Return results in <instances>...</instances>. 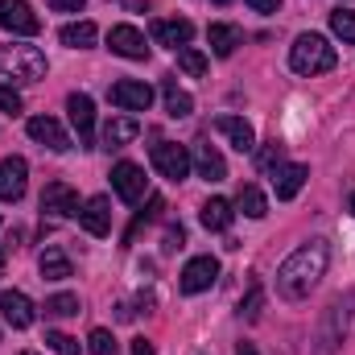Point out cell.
Returning <instances> with one entry per match:
<instances>
[{"instance_id":"9c48e42d","label":"cell","mask_w":355,"mask_h":355,"mask_svg":"<svg viewBox=\"0 0 355 355\" xmlns=\"http://www.w3.org/2000/svg\"><path fill=\"white\" fill-rule=\"evenodd\" d=\"M107 50L120 54V58H132V62H145V58H149L145 33H141L137 25H112V29H107Z\"/></svg>"},{"instance_id":"6da1fadb","label":"cell","mask_w":355,"mask_h":355,"mask_svg":"<svg viewBox=\"0 0 355 355\" xmlns=\"http://www.w3.org/2000/svg\"><path fill=\"white\" fill-rule=\"evenodd\" d=\"M327 265H331V244L327 240H310L302 248H293L281 268H277V293L285 302H302L310 297V289L327 277Z\"/></svg>"},{"instance_id":"9a60e30c","label":"cell","mask_w":355,"mask_h":355,"mask_svg":"<svg viewBox=\"0 0 355 355\" xmlns=\"http://www.w3.org/2000/svg\"><path fill=\"white\" fill-rule=\"evenodd\" d=\"M42 211L54 215V219H71V215H79V194L67 182H50L42 190Z\"/></svg>"},{"instance_id":"7a4b0ae2","label":"cell","mask_w":355,"mask_h":355,"mask_svg":"<svg viewBox=\"0 0 355 355\" xmlns=\"http://www.w3.org/2000/svg\"><path fill=\"white\" fill-rule=\"evenodd\" d=\"M335 62H339V54L322 33H302L289 46V67L297 75H327V71H335Z\"/></svg>"},{"instance_id":"ac0fdd59","label":"cell","mask_w":355,"mask_h":355,"mask_svg":"<svg viewBox=\"0 0 355 355\" xmlns=\"http://www.w3.org/2000/svg\"><path fill=\"white\" fill-rule=\"evenodd\" d=\"M0 314H4V322H8L12 331H25V327H33V302H29L21 289H8V293H0Z\"/></svg>"},{"instance_id":"ee69618b","label":"cell","mask_w":355,"mask_h":355,"mask_svg":"<svg viewBox=\"0 0 355 355\" xmlns=\"http://www.w3.org/2000/svg\"><path fill=\"white\" fill-rule=\"evenodd\" d=\"M21 355H37V352H21Z\"/></svg>"},{"instance_id":"8992f818","label":"cell","mask_w":355,"mask_h":355,"mask_svg":"<svg viewBox=\"0 0 355 355\" xmlns=\"http://www.w3.org/2000/svg\"><path fill=\"white\" fill-rule=\"evenodd\" d=\"M0 29L21 33V37H33L42 29V17L29 8V0H0Z\"/></svg>"},{"instance_id":"8fae6325","label":"cell","mask_w":355,"mask_h":355,"mask_svg":"<svg viewBox=\"0 0 355 355\" xmlns=\"http://www.w3.org/2000/svg\"><path fill=\"white\" fill-rule=\"evenodd\" d=\"M67 112H71V124L79 132V145L91 149L95 145V103H91V95H83V91L67 95Z\"/></svg>"},{"instance_id":"e0dca14e","label":"cell","mask_w":355,"mask_h":355,"mask_svg":"<svg viewBox=\"0 0 355 355\" xmlns=\"http://www.w3.org/2000/svg\"><path fill=\"white\" fill-rule=\"evenodd\" d=\"M190 37H194V25L186 17H162V21H153V42L157 46L182 50V46H190Z\"/></svg>"},{"instance_id":"3957f363","label":"cell","mask_w":355,"mask_h":355,"mask_svg":"<svg viewBox=\"0 0 355 355\" xmlns=\"http://www.w3.org/2000/svg\"><path fill=\"white\" fill-rule=\"evenodd\" d=\"M0 71L8 79H21V83H42L50 62L37 46H25V42H12V46H0Z\"/></svg>"},{"instance_id":"ab89813d","label":"cell","mask_w":355,"mask_h":355,"mask_svg":"<svg viewBox=\"0 0 355 355\" xmlns=\"http://www.w3.org/2000/svg\"><path fill=\"white\" fill-rule=\"evenodd\" d=\"M236 355H257V347H252V343H240V347H236Z\"/></svg>"},{"instance_id":"ba28073f","label":"cell","mask_w":355,"mask_h":355,"mask_svg":"<svg viewBox=\"0 0 355 355\" xmlns=\"http://www.w3.org/2000/svg\"><path fill=\"white\" fill-rule=\"evenodd\" d=\"M215 281H219V261L215 257H194V261H186V268L178 272V289L182 293H202Z\"/></svg>"},{"instance_id":"b9f144b4","label":"cell","mask_w":355,"mask_h":355,"mask_svg":"<svg viewBox=\"0 0 355 355\" xmlns=\"http://www.w3.org/2000/svg\"><path fill=\"white\" fill-rule=\"evenodd\" d=\"M0 272H4V252H0Z\"/></svg>"},{"instance_id":"484cf974","label":"cell","mask_w":355,"mask_h":355,"mask_svg":"<svg viewBox=\"0 0 355 355\" xmlns=\"http://www.w3.org/2000/svg\"><path fill=\"white\" fill-rule=\"evenodd\" d=\"M236 207H240L248 219H265V215H268L265 190H261V186H252V182H248V186H240V194H236Z\"/></svg>"},{"instance_id":"4316f807","label":"cell","mask_w":355,"mask_h":355,"mask_svg":"<svg viewBox=\"0 0 355 355\" xmlns=\"http://www.w3.org/2000/svg\"><path fill=\"white\" fill-rule=\"evenodd\" d=\"M37 268H42V277H46V281H67V277L75 272L62 248H46V252H42V261H37Z\"/></svg>"},{"instance_id":"836d02e7","label":"cell","mask_w":355,"mask_h":355,"mask_svg":"<svg viewBox=\"0 0 355 355\" xmlns=\"http://www.w3.org/2000/svg\"><path fill=\"white\" fill-rule=\"evenodd\" d=\"M25 107V99H21V91L17 87H0V112H8V116H17Z\"/></svg>"},{"instance_id":"d6986e66","label":"cell","mask_w":355,"mask_h":355,"mask_svg":"<svg viewBox=\"0 0 355 355\" xmlns=\"http://www.w3.org/2000/svg\"><path fill=\"white\" fill-rule=\"evenodd\" d=\"M194 170H198V178H207V182H223L227 178V162H223V153L215 149V145H207V141H198L194 145Z\"/></svg>"},{"instance_id":"d4e9b609","label":"cell","mask_w":355,"mask_h":355,"mask_svg":"<svg viewBox=\"0 0 355 355\" xmlns=\"http://www.w3.org/2000/svg\"><path fill=\"white\" fill-rule=\"evenodd\" d=\"M95 37H99V29H95L91 21H71V25H62V33H58V42L71 46V50H91Z\"/></svg>"},{"instance_id":"4fadbf2b","label":"cell","mask_w":355,"mask_h":355,"mask_svg":"<svg viewBox=\"0 0 355 355\" xmlns=\"http://www.w3.org/2000/svg\"><path fill=\"white\" fill-rule=\"evenodd\" d=\"M79 223H83V232H87V236L103 240V236L112 232V202H107L103 194H91L87 202L79 207Z\"/></svg>"},{"instance_id":"44dd1931","label":"cell","mask_w":355,"mask_h":355,"mask_svg":"<svg viewBox=\"0 0 355 355\" xmlns=\"http://www.w3.org/2000/svg\"><path fill=\"white\" fill-rule=\"evenodd\" d=\"M306 178H310V170H306V166H297V162L277 166V174H272V190H277V198H281V202L297 198V190L306 186Z\"/></svg>"},{"instance_id":"cb8c5ba5","label":"cell","mask_w":355,"mask_h":355,"mask_svg":"<svg viewBox=\"0 0 355 355\" xmlns=\"http://www.w3.org/2000/svg\"><path fill=\"white\" fill-rule=\"evenodd\" d=\"M162 99H166V112H170L174 120H182V116H190V112H194V99L178 87L174 75H166V79H162Z\"/></svg>"},{"instance_id":"f35d334b","label":"cell","mask_w":355,"mask_h":355,"mask_svg":"<svg viewBox=\"0 0 355 355\" xmlns=\"http://www.w3.org/2000/svg\"><path fill=\"white\" fill-rule=\"evenodd\" d=\"M132 355H153V343L149 339H132Z\"/></svg>"},{"instance_id":"4dcf8cb0","label":"cell","mask_w":355,"mask_h":355,"mask_svg":"<svg viewBox=\"0 0 355 355\" xmlns=\"http://www.w3.org/2000/svg\"><path fill=\"white\" fill-rule=\"evenodd\" d=\"M261 306H265V289H261V285H252V289H248V297L240 302V318H244V322H257V318H261Z\"/></svg>"},{"instance_id":"5bb4252c","label":"cell","mask_w":355,"mask_h":355,"mask_svg":"<svg viewBox=\"0 0 355 355\" xmlns=\"http://www.w3.org/2000/svg\"><path fill=\"white\" fill-rule=\"evenodd\" d=\"M25 128H29V137H33L37 145H46L50 153H67V149H71V137H67V128H62L54 116H33Z\"/></svg>"},{"instance_id":"d590c367","label":"cell","mask_w":355,"mask_h":355,"mask_svg":"<svg viewBox=\"0 0 355 355\" xmlns=\"http://www.w3.org/2000/svg\"><path fill=\"white\" fill-rule=\"evenodd\" d=\"M272 162L281 166V145H277V141H268V149H265V153H261V170H268Z\"/></svg>"},{"instance_id":"7c38bea8","label":"cell","mask_w":355,"mask_h":355,"mask_svg":"<svg viewBox=\"0 0 355 355\" xmlns=\"http://www.w3.org/2000/svg\"><path fill=\"white\" fill-rule=\"evenodd\" d=\"M25 186H29V166H25V157H4V162H0V198H4V202H21V198H25Z\"/></svg>"},{"instance_id":"7402d4cb","label":"cell","mask_w":355,"mask_h":355,"mask_svg":"<svg viewBox=\"0 0 355 355\" xmlns=\"http://www.w3.org/2000/svg\"><path fill=\"white\" fill-rule=\"evenodd\" d=\"M207 42H211V54L215 58H232L236 46H240V29L227 25V21H215V25H207Z\"/></svg>"},{"instance_id":"60d3db41","label":"cell","mask_w":355,"mask_h":355,"mask_svg":"<svg viewBox=\"0 0 355 355\" xmlns=\"http://www.w3.org/2000/svg\"><path fill=\"white\" fill-rule=\"evenodd\" d=\"M347 207H352V215H355V194H352V202H347Z\"/></svg>"},{"instance_id":"603a6c76","label":"cell","mask_w":355,"mask_h":355,"mask_svg":"<svg viewBox=\"0 0 355 355\" xmlns=\"http://www.w3.org/2000/svg\"><path fill=\"white\" fill-rule=\"evenodd\" d=\"M198 219H202V227H207V232H227V227H232V219H236V211H232V202H227V198H207V202L198 207Z\"/></svg>"},{"instance_id":"d6a6232c","label":"cell","mask_w":355,"mask_h":355,"mask_svg":"<svg viewBox=\"0 0 355 355\" xmlns=\"http://www.w3.org/2000/svg\"><path fill=\"white\" fill-rule=\"evenodd\" d=\"M46 347L54 355H79V339H71L62 331H46Z\"/></svg>"},{"instance_id":"2e32d148","label":"cell","mask_w":355,"mask_h":355,"mask_svg":"<svg viewBox=\"0 0 355 355\" xmlns=\"http://www.w3.org/2000/svg\"><path fill=\"white\" fill-rule=\"evenodd\" d=\"M215 132L227 137L232 149H240V153H252L257 149V132H252V124L244 116H215Z\"/></svg>"},{"instance_id":"f546056e","label":"cell","mask_w":355,"mask_h":355,"mask_svg":"<svg viewBox=\"0 0 355 355\" xmlns=\"http://www.w3.org/2000/svg\"><path fill=\"white\" fill-rule=\"evenodd\" d=\"M46 314L50 318H71V314H79V297L75 293H54V297H46Z\"/></svg>"},{"instance_id":"8d00e7d4","label":"cell","mask_w":355,"mask_h":355,"mask_svg":"<svg viewBox=\"0 0 355 355\" xmlns=\"http://www.w3.org/2000/svg\"><path fill=\"white\" fill-rule=\"evenodd\" d=\"M248 8H252V12H277V8H281V0H248Z\"/></svg>"},{"instance_id":"ffe728a7","label":"cell","mask_w":355,"mask_h":355,"mask_svg":"<svg viewBox=\"0 0 355 355\" xmlns=\"http://www.w3.org/2000/svg\"><path fill=\"white\" fill-rule=\"evenodd\" d=\"M137 132H141V124L132 120V116H112L107 124H103V149L112 153V149H124V145H132L137 141Z\"/></svg>"},{"instance_id":"f1b7e54d","label":"cell","mask_w":355,"mask_h":355,"mask_svg":"<svg viewBox=\"0 0 355 355\" xmlns=\"http://www.w3.org/2000/svg\"><path fill=\"white\" fill-rule=\"evenodd\" d=\"M178 67H182L190 79H202V75H207V54L194 50V46H182V50H178Z\"/></svg>"},{"instance_id":"e575fe53","label":"cell","mask_w":355,"mask_h":355,"mask_svg":"<svg viewBox=\"0 0 355 355\" xmlns=\"http://www.w3.org/2000/svg\"><path fill=\"white\" fill-rule=\"evenodd\" d=\"M46 4H50L54 12H83V4H87V0H46Z\"/></svg>"},{"instance_id":"30bf717a","label":"cell","mask_w":355,"mask_h":355,"mask_svg":"<svg viewBox=\"0 0 355 355\" xmlns=\"http://www.w3.org/2000/svg\"><path fill=\"white\" fill-rule=\"evenodd\" d=\"M107 99H112L116 107H124V112H149V103H153V87L141 83V79H120V83L107 87Z\"/></svg>"},{"instance_id":"83f0119b","label":"cell","mask_w":355,"mask_h":355,"mask_svg":"<svg viewBox=\"0 0 355 355\" xmlns=\"http://www.w3.org/2000/svg\"><path fill=\"white\" fill-rule=\"evenodd\" d=\"M331 33H335L343 46H355V12L352 8H335V12H331Z\"/></svg>"},{"instance_id":"5b68a950","label":"cell","mask_w":355,"mask_h":355,"mask_svg":"<svg viewBox=\"0 0 355 355\" xmlns=\"http://www.w3.org/2000/svg\"><path fill=\"white\" fill-rule=\"evenodd\" d=\"M352 302L355 297H339V302H331V310H327V327H322V335H318L314 355H335V347L343 343V335H347V318H352Z\"/></svg>"},{"instance_id":"1f68e13d","label":"cell","mask_w":355,"mask_h":355,"mask_svg":"<svg viewBox=\"0 0 355 355\" xmlns=\"http://www.w3.org/2000/svg\"><path fill=\"white\" fill-rule=\"evenodd\" d=\"M87 352L91 355H116V339H112V331L95 327V331L87 335Z\"/></svg>"},{"instance_id":"52a82bcc","label":"cell","mask_w":355,"mask_h":355,"mask_svg":"<svg viewBox=\"0 0 355 355\" xmlns=\"http://www.w3.org/2000/svg\"><path fill=\"white\" fill-rule=\"evenodd\" d=\"M112 190L124 198V202H141L145 190H149V178L137 162H116L112 166Z\"/></svg>"},{"instance_id":"74e56055","label":"cell","mask_w":355,"mask_h":355,"mask_svg":"<svg viewBox=\"0 0 355 355\" xmlns=\"http://www.w3.org/2000/svg\"><path fill=\"white\" fill-rule=\"evenodd\" d=\"M182 244H186V232L182 227H170L166 232V248H182Z\"/></svg>"},{"instance_id":"277c9868","label":"cell","mask_w":355,"mask_h":355,"mask_svg":"<svg viewBox=\"0 0 355 355\" xmlns=\"http://www.w3.org/2000/svg\"><path fill=\"white\" fill-rule=\"evenodd\" d=\"M149 162H153V170H157V174L170 178V182H182V178L194 170V162H190L186 145H178V141H157V145H153V153H149Z\"/></svg>"},{"instance_id":"7bdbcfd3","label":"cell","mask_w":355,"mask_h":355,"mask_svg":"<svg viewBox=\"0 0 355 355\" xmlns=\"http://www.w3.org/2000/svg\"><path fill=\"white\" fill-rule=\"evenodd\" d=\"M215 4H232V0H215Z\"/></svg>"}]
</instances>
